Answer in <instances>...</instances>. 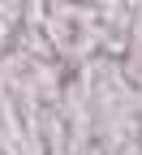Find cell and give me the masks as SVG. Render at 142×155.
<instances>
[{
  "label": "cell",
  "mask_w": 142,
  "mask_h": 155,
  "mask_svg": "<svg viewBox=\"0 0 142 155\" xmlns=\"http://www.w3.org/2000/svg\"><path fill=\"white\" fill-rule=\"evenodd\" d=\"M65 82H69V65L65 61H56V56H52V61H30L22 86L13 91V99H17L22 112L26 108H56Z\"/></svg>",
  "instance_id": "cell-1"
},
{
  "label": "cell",
  "mask_w": 142,
  "mask_h": 155,
  "mask_svg": "<svg viewBox=\"0 0 142 155\" xmlns=\"http://www.w3.org/2000/svg\"><path fill=\"white\" fill-rule=\"evenodd\" d=\"M121 69H125V78L142 91V13H134V26H129V43H125V56H121Z\"/></svg>",
  "instance_id": "cell-2"
},
{
  "label": "cell",
  "mask_w": 142,
  "mask_h": 155,
  "mask_svg": "<svg viewBox=\"0 0 142 155\" xmlns=\"http://www.w3.org/2000/svg\"><path fill=\"white\" fill-rule=\"evenodd\" d=\"M26 69H30V56L22 48H9L5 56H0V86H5V91H17L22 78H26Z\"/></svg>",
  "instance_id": "cell-3"
},
{
  "label": "cell",
  "mask_w": 142,
  "mask_h": 155,
  "mask_svg": "<svg viewBox=\"0 0 142 155\" xmlns=\"http://www.w3.org/2000/svg\"><path fill=\"white\" fill-rule=\"evenodd\" d=\"M43 22H48V0H22V26L43 30Z\"/></svg>",
  "instance_id": "cell-4"
},
{
  "label": "cell",
  "mask_w": 142,
  "mask_h": 155,
  "mask_svg": "<svg viewBox=\"0 0 142 155\" xmlns=\"http://www.w3.org/2000/svg\"><path fill=\"white\" fill-rule=\"evenodd\" d=\"M78 155H108L104 147H99V142H91V147H82V151H78Z\"/></svg>",
  "instance_id": "cell-5"
}]
</instances>
